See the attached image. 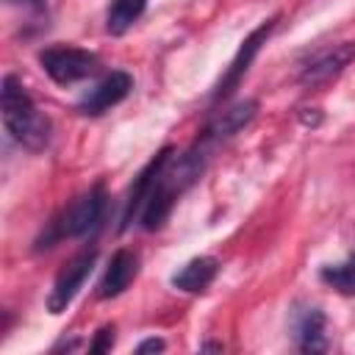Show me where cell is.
Instances as JSON below:
<instances>
[{"instance_id": "6da1fadb", "label": "cell", "mask_w": 355, "mask_h": 355, "mask_svg": "<svg viewBox=\"0 0 355 355\" xmlns=\"http://www.w3.org/2000/svg\"><path fill=\"white\" fill-rule=\"evenodd\" d=\"M0 105H3V125L14 141H19L31 153H39L50 144V130H53L50 119L39 111L33 97L25 92V86L14 75L3 78Z\"/></svg>"}, {"instance_id": "7a4b0ae2", "label": "cell", "mask_w": 355, "mask_h": 355, "mask_svg": "<svg viewBox=\"0 0 355 355\" xmlns=\"http://www.w3.org/2000/svg\"><path fill=\"white\" fill-rule=\"evenodd\" d=\"M103 211H105V189H103V183H97L86 194H80L78 200H72L53 219L50 233L39 241V247H53V241H58V239H75V236L89 233L103 219Z\"/></svg>"}, {"instance_id": "3957f363", "label": "cell", "mask_w": 355, "mask_h": 355, "mask_svg": "<svg viewBox=\"0 0 355 355\" xmlns=\"http://www.w3.org/2000/svg\"><path fill=\"white\" fill-rule=\"evenodd\" d=\"M39 64L50 75V80H55L58 86L78 83L83 78H92L100 69V58L94 53L80 50V47H69V44L44 47L39 53Z\"/></svg>"}, {"instance_id": "277c9868", "label": "cell", "mask_w": 355, "mask_h": 355, "mask_svg": "<svg viewBox=\"0 0 355 355\" xmlns=\"http://www.w3.org/2000/svg\"><path fill=\"white\" fill-rule=\"evenodd\" d=\"M94 261H97V250H94V247H86V250H80L75 258H69V261L64 263V269L55 275L53 288H50V294H47V311H50V313L67 311V305L75 300V294L83 288L86 277L92 275Z\"/></svg>"}, {"instance_id": "5b68a950", "label": "cell", "mask_w": 355, "mask_h": 355, "mask_svg": "<svg viewBox=\"0 0 355 355\" xmlns=\"http://www.w3.org/2000/svg\"><path fill=\"white\" fill-rule=\"evenodd\" d=\"M275 17H269V19H263L244 42H241V47H239V53L233 55V61H230V67H227V72L222 75V80L216 83V92H214V100H225V97H230L236 89H239V83H241V78L247 75V69H250V64H252V58L261 53V47L266 44V39H269V33L275 31Z\"/></svg>"}, {"instance_id": "8992f818", "label": "cell", "mask_w": 355, "mask_h": 355, "mask_svg": "<svg viewBox=\"0 0 355 355\" xmlns=\"http://www.w3.org/2000/svg\"><path fill=\"white\" fill-rule=\"evenodd\" d=\"M352 58H355V44H352V42L336 44V47L319 53L316 58H311V61L302 67V72H300V83L308 86V89L327 86L330 80H336V78L349 67Z\"/></svg>"}, {"instance_id": "52a82bcc", "label": "cell", "mask_w": 355, "mask_h": 355, "mask_svg": "<svg viewBox=\"0 0 355 355\" xmlns=\"http://www.w3.org/2000/svg\"><path fill=\"white\" fill-rule=\"evenodd\" d=\"M172 147H164L141 172H139V178L133 180V186H130V191H128V200H125V211H122V222H119V230H128L133 222H136V216L144 211V202H147V197H150V191H153V186H155V180H158V175L164 172V166L172 161Z\"/></svg>"}, {"instance_id": "ba28073f", "label": "cell", "mask_w": 355, "mask_h": 355, "mask_svg": "<svg viewBox=\"0 0 355 355\" xmlns=\"http://www.w3.org/2000/svg\"><path fill=\"white\" fill-rule=\"evenodd\" d=\"M130 89H133V78H130L128 72L116 69V72L105 75V78H103V80H100V83L80 100L78 111L86 114V116L105 114L108 108H114L116 103H122V100L130 94Z\"/></svg>"}, {"instance_id": "9c48e42d", "label": "cell", "mask_w": 355, "mask_h": 355, "mask_svg": "<svg viewBox=\"0 0 355 355\" xmlns=\"http://www.w3.org/2000/svg\"><path fill=\"white\" fill-rule=\"evenodd\" d=\"M139 275V255L133 252V250H116L114 255H111V261H108V269H105V275H103V280H100V297L103 300H111V297H119L130 283H133V277Z\"/></svg>"}, {"instance_id": "30bf717a", "label": "cell", "mask_w": 355, "mask_h": 355, "mask_svg": "<svg viewBox=\"0 0 355 355\" xmlns=\"http://www.w3.org/2000/svg\"><path fill=\"white\" fill-rule=\"evenodd\" d=\"M324 324H327V319H324V313H322L319 308L308 305V308L297 311V313H294V322H291L297 347H300L302 352H324V349H327Z\"/></svg>"}, {"instance_id": "8fae6325", "label": "cell", "mask_w": 355, "mask_h": 355, "mask_svg": "<svg viewBox=\"0 0 355 355\" xmlns=\"http://www.w3.org/2000/svg\"><path fill=\"white\" fill-rule=\"evenodd\" d=\"M255 111H258V103L255 100H241V103H236V105H230L227 111H222L200 136L202 139H208L214 147L219 144V141H225V139H230V136H236L244 125H250V119L255 116Z\"/></svg>"}, {"instance_id": "7c38bea8", "label": "cell", "mask_w": 355, "mask_h": 355, "mask_svg": "<svg viewBox=\"0 0 355 355\" xmlns=\"http://www.w3.org/2000/svg\"><path fill=\"white\" fill-rule=\"evenodd\" d=\"M216 272H219V261L214 255H200V258H191L186 266H180V272L172 275V286L180 291L197 294L214 283Z\"/></svg>"}, {"instance_id": "4fadbf2b", "label": "cell", "mask_w": 355, "mask_h": 355, "mask_svg": "<svg viewBox=\"0 0 355 355\" xmlns=\"http://www.w3.org/2000/svg\"><path fill=\"white\" fill-rule=\"evenodd\" d=\"M147 8V0H114L105 17V28L111 36H122Z\"/></svg>"}, {"instance_id": "5bb4252c", "label": "cell", "mask_w": 355, "mask_h": 355, "mask_svg": "<svg viewBox=\"0 0 355 355\" xmlns=\"http://www.w3.org/2000/svg\"><path fill=\"white\" fill-rule=\"evenodd\" d=\"M319 277L333 286L338 294H347V297H355V252L352 258H347L344 263H333V266H324L319 272Z\"/></svg>"}, {"instance_id": "9a60e30c", "label": "cell", "mask_w": 355, "mask_h": 355, "mask_svg": "<svg viewBox=\"0 0 355 355\" xmlns=\"http://www.w3.org/2000/svg\"><path fill=\"white\" fill-rule=\"evenodd\" d=\"M114 347V324H103L97 333H94V341L89 344L92 352H108Z\"/></svg>"}, {"instance_id": "2e32d148", "label": "cell", "mask_w": 355, "mask_h": 355, "mask_svg": "<svg viewBox=\"0 0 355 355\" xmlns=\"http://www.w3.org/2000/svg\"><path fill=\"white\" fill-rule=\"evenodd\" d=\"M164 347H166V344H164L161 338H147V341H141V344L136 347V352H139V355H144V352H161Z\"/></svg>"}, {"instance_id": "e0dca14e", "label": "cell", "mask_w": 355, "mask_h": 355, "mask_svg": "<svg viewBox=\"0 0 355 355\" xmlns=\"http://www.w3.org/2000/svg\"><path fill=\"white\" fill-rule=\"evenodd\" d=\"M11 3H17V6H31V8H42L44 0H11Z\"/></svg>"}]
</instances>
